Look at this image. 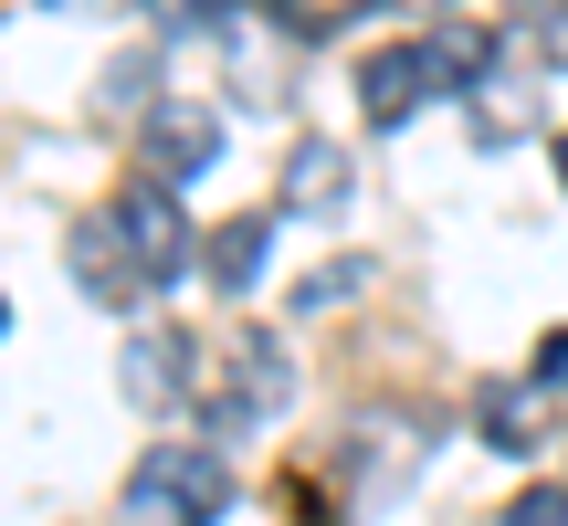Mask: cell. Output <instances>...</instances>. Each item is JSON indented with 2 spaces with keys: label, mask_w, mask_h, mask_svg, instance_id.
<instances>
[{
  "label": "cell",
  "mask_w": 568,
  "mask_h": 526,
  "mask_svg": "<svg viewBox=\"0 0 568 526\" xmlns=\"http://www.w3.org/2000/svg\"><path fill=\"white\" fill-rule=\"evenodd\" d=\"M211 11H222V0H148V21H159V32H201Z\"/></svg>",
  "instance_id": "9a60e30c"
},
{
  "label": "cell",
  "mask_w": 568,
  "mask_h": 526,
  "mask_svg": "<svg viewBox=\"0 0 568 526\" xmlns=\"http://www.w3.org/2000/svg\"><path fill=\"white\" fill-rule=\"evenodd\" d=\"M284 21H295V32H337V21H358L368 0H274Z\"/></svg>",
  "instance_id": "7c38bea8"
},
{
  "label": "cell",
  "mask_w": 568,
  "mask_h": 526,
  "mask_svg": "<svg viewBox=\"0 0 568 526\" xmlns=\"http://www.w3.org/2000/svg\"><path fill=\"white\" fill-rule=\"evenodd\" d=\"M0 326H11V305H0Z\"/></svg>",
  "instance_id": "d6986e66"
},
{
  "label": "cell",
  "mask_w": 568,
  "mask_h": 526,
  "mask_svg": "<svg viewBox=\"0 0 568 526\" xmlns=\"http://www.w3.org/2000/svg\"><path fill=\"white\" fill-rule=\"evenodd\" d=\"M537 390H548V401H568V326H548V337H537Z\"/></svg>",
  "instance_id": "5bb4252c"
},
{
  "label": "cell",
  "mask_w": 568,
  "mask_h": 526,
  "mask_svg": "<svg viewBox=\"0 0 568 526\" xmlns=\"http://www.w3.org/2000/svg\"><path fill=\"white\" fill-rule=\"evenodd\" d=\"M506 526H568V485H527L506 506Z\"/></svg>",
  "instance_id": "4fadbf2b"
},
{
  "label": "cell",
  "mask_w": 568,
  "mask_h": 526,
  "mask_svg": "<svg viewBox=\"0 0 568 526\" xmlns=\"http://www.w3.org/2000/svg\"><path fill=\"white\" fill-rule=\"evenodd\" d=\"M558 190H568V138H558Z\"/></svg>",
  "instance_id": "e0dca14e"
},
{
  "label": "cell",
  "mask_w": 568,
  "mask_h": 526,
  "mask_svg": "<svg viewBox=\"0 0 568 526\" xmlns=\"http://www.w3.org/2000/svg\"><path fill=\"white\" fill-rule=\"evenodd\" d=\"M347 201H358V159H347L337 138H295V159H284V211H295V222H337Z\"/></svg>",
  "instance_id": "52a82bcc"
},
{
  "label": "cell",
  "mask_w": 568,
  "mask_h": 526,
  "mask_svg": "<svg viewBox=\"0 0 568 526\" xmlns=\"http://www.w3.org/2000/svg\"><path fill=\"white\" fill-rule=\"evenodd\" d=\"M264 253H274V211H232L222 232H201V274L222 295H253L264 284Z\"/></svg>",
  "instance_id": "9c48e42d"
},
{
  "label": "cell",
  "mask_w": 568,
  "mask_h": 526,
  "mask_svg": "<svg viewBox=\"0 0 568 526\" xmlns=\"http://www.w3.org/2000/svg\"><path fill=\"white\" fill-rule=\"evenodd\" d=\"M422 95H443L422 42H379V53L358 63V117L368 127H410V105H422Z\"/></svg>",
  "instance_id": "ba28073f"
},
{
  "label": "cell",
  "mask_w": 568,
  "mask_h": 526,
  "mask_svg": "<svg viewBox=\"0 0 568 526\" xmlns=\"http://www.w3.org/2000/svg\"><path fill=\"white\" fill-rule=\"evenodd\" d=\"M42 11H148V0H42Z\"/></svg>",
  "instance_id": "2e32d148"
},
{
  "label": "cell",
  "mask_w": 568,
  "mask_h": 526,
  "mask_svg": "<svg viewBox=\"0 0 568 526\" xmlns=\"http://www.w3.org/2000/svg\"><path fill=\"white\" fill-rule=\"evenodd\" d=\"M126 401L138 411H201V337H180V326H138L116 358Z\"/></svg>",
  "instance_id": "277c9868"
},
{
  "label": "cell",
  "mask_w": 568,
  "mask_h": 526,
  "mask_svg": "<svg viewBox=\"0 0 568 526\" xmlns=\"http://www.w3.org/2000/svg\"><path fill=\"white\" fill-rule=\"evenodd\" d=\"M284 401H295V358H284L274 337L211 347V390H201V422H211V432H264Z\"/></svg>",
  "instance_id": "7a4b0ae2"
},
{
  "label": "cell",
  "mask_w": 568,
  "mask_h": 526,
  "mask_svg": "<svg viewBox=\"0 0 568 526\" xmlns=\"http://www.w3.org/2000/svg\"><path fill=\"white\" fill-rule=\"evenodd\" d=\"M138 148H148V180L190 190L211 159H222V117H211L201 95H159V105H148V138H138Z\"/></svg>",
  "instance_id": "5b68a950"
},
{
  "label": "cell",
  "mask_w": 568,
  "mask_h": 526,
  "mask_svg": "<svg viewBox=\"0 0 568 526\" xmlns=\"http://www.w3.org/2000/svg\"><path fill=\"white\" fill-rule=\"evenodd\" d=\"M222 11H253V0H222Z\"/></svg>",
  "instance_id": "ac0fdd59"
},
{
  "label": "cell",
  "mask_w": 568,
  "mask_h": 526,
  "mask_svg": "<svg viewBox=\"0 0 568 526\" xmlns=\"http://www.w3.org/2000/svg\"><path fill=\"white\" fill-rule=\"evenodd\" d=\"M485 443L495 453H537V401L527 390H485Z\"/></svg>",
  "instance_id": "30bf717a"
},
{
  "label": "cell",
  "mask_w": 568,
  "mask_h": 526,
  "mask_svg": "<svg viewBox=\"0 0 568 526\" xmlns=\"http://www.w3.org/2000/svg\"><path fill=\"white\" fill-rule=\"evenodd\" d=\"M222 506H232V474H222V453H211V443L138 453V474H126V495H116L126 526H222Z\"/></svg>",
  "instance_id": "6da1fadb"
},
{
  "label": "cell",
  "mask_w": 568,
  "mask_h": 526,
  "mask_svg": "<svg viewBox=\"0 0 568 526\" xmlns=\"http://www.w3.org/2000/svg\"><path fill=\"white\" fill-rule=\"evenodd\" d=\"M105 211H116V232H126V253H138L148 295H169V284L201 263V232H190V211H180V190H169V180H126Z\"/></svg>",
  "instance_id": "3957f363"
},
{
  "label": "cell",
  "mask_w": 568,
  "mask_h": 526,
  "mask_svg": "<svg viewBox=\"0 0 568 526\" xmlns=\"http://www.w3.org/2000/svg\"><path fill=\"white\" fill-rule=\"evenodd\" d=\"M63 253H74V284H84L95 305H148V274H138V253H126L116 211H84Z\"/></svg>",
  "instance_id": "8992f818"
},
{
  "label": "cell",
  "mask_w": 568,
  "mask_h": 526,
  "mask_svg": "<svg viewBox=\"0 0 568 526\" xmlns=\"http://www.w3.org/2000/svg\"><path fill=\"white\" fill-rule=\"evenodd\" d=\"M148 84H159V63H148V53H126L116 74H105V117H138V105H148Z\"/></svg>",
  "instance_id": "8fae6325"
}]
</instances>
